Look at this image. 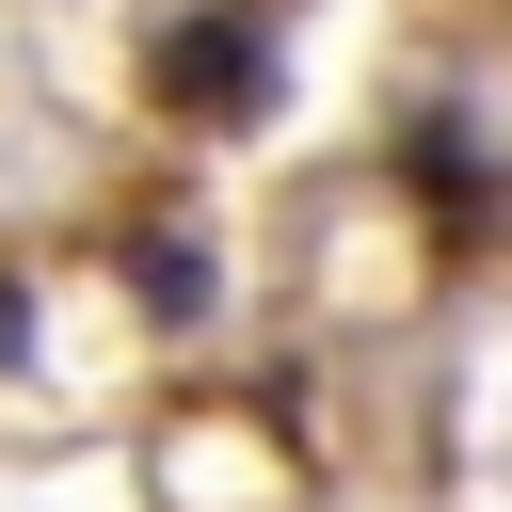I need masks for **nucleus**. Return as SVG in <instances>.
<instances>
[{"mask_svg": "<svg viewBox=\"0 0 512 512\" xmlns=\"http://www.w3.org/2000/svg\"><path fill=\"white\" fill-rule=\"evenodd\" d=\"M256 80H272V64H256L240 16H192V32L160 48V96H176V112H256Z\"/></svg>", "mask_w": 512, "mask_h": 512, "instance_id": "f257e3e1", "label": "nucleus"}, {"mask_svg": "<svg viewBox=\"0 0 512 512\" xmlns=\"http://www.w3.org/2000/svg\"><path fill=\"white\" fill-rule=\"evenodd\" d=\"M144 288H160V320H208V272H192V240H160V256H144Z\"/></svg>", "mask_w": 512, "mask_h": 512, "instance_id": "f03ea898", "label": "nucleus"}]
</instances>
